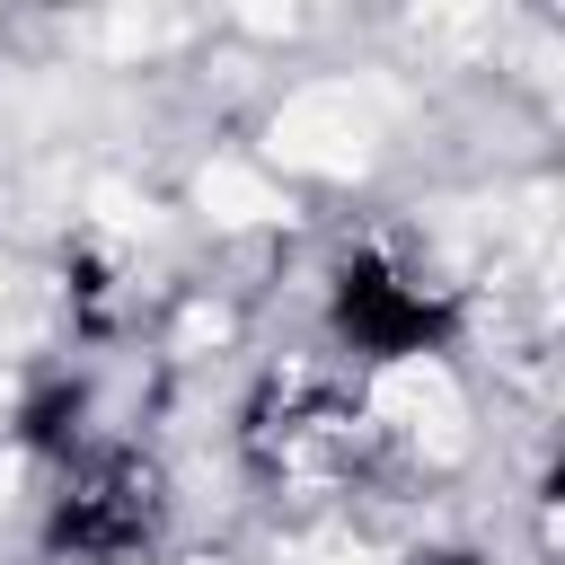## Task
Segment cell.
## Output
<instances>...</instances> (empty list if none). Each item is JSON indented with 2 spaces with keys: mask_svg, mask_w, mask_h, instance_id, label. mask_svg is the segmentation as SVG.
<instances>
[{
  "mask_svg": "<svg viewBox=\"0 0 565 565\" xmlns=\"http://www.w3.org/2000/svg\"><path fill=\"white\" fill-rule=\"evenodd\" d=\"M168 468L132 441H88L53 468V494L35 512V547L53 565H141L168 539Z\"/></svg>",
  "mask_w": 565,
  "mask_h": 565,
  "instance_id": "cell-1",
  "label": "cell"
},
{
  "mask_svg": "<svg viewBox=\"0 0 565 565\" xmlns=\"http://www.w3.org/2000/svg\"><path fill=\"white\" fill-rule=\"evenodd\" d=\"M468 309L450 282H433L424 265H406L397 247H344L327 265V344L388 371V362H441L459 353Z\"/></svg>",
  "mask_w": 565,
  "mask_h": 565,
  "instance_id": "cell-2",
  "label": "cell"
},
{
  "mask_svg": "<svg viewBox=\"0 0 565 565\" xmlns=\"http://www.w3.org/2000/svg\"><path fill=\"white\" fill-rule=\"evenodd\" d=\"M88 406H97V397H88V380H71V371L44 380V388H26V397H18V450L44 459V468H62L71 450L97 441V433H88Z\"/></svg>",
  "mask_w": 565,
  "mask_h": 565,
  "instance_id": "cell-3",
  "label": "cell"
},
{
  "mask_svg": "<svg viewBox=\"0 0 565 565\" xmlns=\"http://www.w3.org/2000/svg\"><path fill=\"white\" fill-rule=\"evenodd\" d=\"M406 565H486V556H477V547H415Z\"/></svg>",
  "mask_w": 565,
  "mask_h": 565,
  "instance_id": "cell-4",
  "label": "cell"
}]
</instances>
